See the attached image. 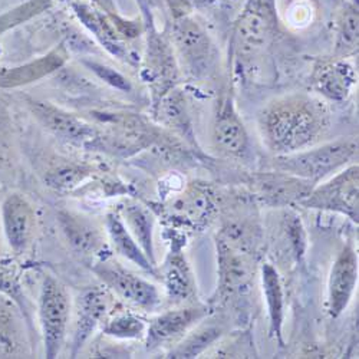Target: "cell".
<instances>
[{
    "instance_id": "9",
    "label": "cell",
    "mask_w": 359,
    "mask_h": 359,
    "mask_svg": "<svg viewBox=\"0 0 359 359\" xmlns=\"http://www.w3.org/2000/svg\"><path fill=\"white\" fill-rule=\"evenodd\" d=\"M212 140L215 148L224 157L242 160L249 154V134L234 107L231 95H226L219 102L217 112L215 115Z\"/></svg>"
},
{
    "instance_id": "2",
    "label": "cell",
    "mask_w": 359,
    "mask_h": 359,
    "mask_svg": "<svg viewBox=\"0 0 359 359\" xmlns=\"http://www.w3.org/2000/svg\"><path fill=\"white\" fill-rule=\"evenodd\" d=\"M356 158L358 140L355 137H344L334 141H322L292 154L276 156L273 165L278 171L318 184L355 163Z\"/></svg>"
},
{
    "instance_id": "17",
    "label": "cell",
    "mask_w": 359,
    "mask_h": 359,
    "mask_svg": "<svg viewBox=\"0 0 359 359\" xmlns=\"http://www.w3.org/2000/svg\"><path fill=\"white\" fill-rule=\"evenodd\" d=\"M34 112L39 121L55 135L69 141H91L95 137L94 128L82 119L43 102H34Z\"/></svg>"
},
{
    "instance_id": "26",
    "label": "cell",
    "mask_w": 359,
    "mask_h": 359,
    "mask_svg": "<svg viewBox=\"0 0 359 359\" xmlns=\"http://www.w3.org/2000/svg\"><path fill=\"white\" fill-rule=\"evenodd\" d=\"M358 50V6H348L338 22L335 53L346 57Z\"/></svg>"
},
{
    "instance_id": "5",
    "label": "cell",
    "mask_w": 359,
    "mask_h": 359,
    "mask_svg": "<svg viewBox=\"0 0 359 359\" xmlns=\"http://www.w3.org/2000/svg\"><path fill=\"white\" fill-rule=\"evenodd\" d=\"M358 180L359 167L352 163L322 183L315 184L299 204L312 210L339 213L358 223Z\"/></svg>"
},
{
    "instance_id": "6",
    "label": "cell",
    "mask_w": 359,
    "mask_h": 359,
    "mask_svg": "<svg viewBox=\"0 0 359 359\" xmlns=\"http://www.w3.org/2000/svg\"><path fill=\"white\" fill-rule=\"evenodd\" d=\"M172 42L193 78L208 74L215 64V45L204 27L191 16L177 18L172 25Z\"/></svg>"
},
{
    "instance_id": "28",
    "label": "cell",
    "mask_w": 359,
    "mask_h": 359,
    "mask_svg": "<svg viewBox=\"0 0 359 359\" xmlns=\"http://www.w3.org/2000/svg\"><path fill=\"white\" fill-rule=\"evenodd\" d=\"M0 292L6 294L11 301L13 299L20 308L22 313L26 311L25 297L22 296L18 272L12 263V259L4 255H0Z\"/></svg>"
},
{
    "instance_id": "22",
    "label": "cell",
    "mask_w": 359,
    "mask_h": 359,
    "mask_svg": "<svg viewBox=\"0 0 359 359\" xmlns=\"http://www.w3.org/2000/svg\"><path fill=\"white\" fill-rule=\"evenodd\" d=\"M223 335V329L213 323L196 325L183 339H180L175 346L167 353L168 358H197L204 351L210 348Z\"/></svg>"
},
{
    "instance_id": "8",
    "label": "cell",
    "mask_w": 359,
    "mask_h": 359,
    "mask_svg": "<svg viewBox=\"0 0 359 359\" xmlns=\"http://www.w3.org/2000/svg\"><path fill=\"white\" fill-rule=\"evenodd\" d=\"M207 315L208 311L205 306H187L171 309L153 318L147 325V349L157 351L165 346L175 345Z\"/></svg>"
},
{
    "instance_id": "30",
    "label": "cell",
    "mask_w": 359,
    "mask_h": 359,
    "mask_svg": "<svg viewBox=\"0 0 359 359\" xmlns=\"http://www.w3.org/2000/svg\"><path fill=\"white\" fill-rule=\"evenodd\" d=\"M85 65L91 69L97 76H100L101 79H104L105 82L112 85L114 88L121 89V91H130L131 89V83L128 82V79L119 72H116L102 64H97V62H91V61H85Z\"/></svg>"
},
{
    "instance_id": "7",
    "label": "cell",
    "mask_w": 359,
    "mask_h": 359,
    "mask_svg": "<svg viewBox=\"0 0 359 359\" xmlns=\"http://www.w3.org/2000/svg\"><path fill=\"white\" fill-rule=\"evenodd\" d=\"M93 271L109 290L142 311H154L161 304L156 285L127 271L119 263L101 262L94 266Z\"/></svg>"
},
{
    "instance_id": "25",
    "label": "cell",
    "mask_w": 359,
    "mask_h": 359,
    "mask_svg": "<svg viewBox=\"0 0 359 359\" xmlns=\"http://www.w3.org/2000/svg\"><path fill=\"white\" fill-rule=\"evenodd\" d=\"M212 208L213 203L208 190L203 187H193L178 201L175 212L182 215L189 223L196 224L205 222L212 213Z\"/></svg>"
},
{
    "instance_id": "4",
    "label": "cell",
    "mask_w": 359,
    "mask_h": 359,
    "mask_svg": "<svg viewBox=\"0 0 359 359\" xmlns=\"http://www.w3.org/2000/svg\"><path fill=\"white\" fill-rule=\"evenodd\" d=\"M38 315L45 355L46 358L53 359L61 353L68 337L71 297L64 285L52 275H46L42 282Z\"/></svg>"
},
{
    "instance_id": "21",
    "label": "cell",
    "mask_w": 359,
    "mask_h": 359,
    "mask_svg": "<svg viewBox=\"0 0 359 359\" xmlns=\"http://www.w3.org/2000/svg\"><path fill=\"white\" fill-rule=\"evenodd\" d=\"M123 219L148 257V260L156 266V256H154V243H153V230H154V217L151 212L148 210L140 203H128L124 207Z\"/></svg>"
},
{
    "instance_id": "13",
    "label": "cell",
    "mask_w": 359,
    "mask_h": 359,
    "mask_svg": "<svg viewBox=\"0 0 359 359\" xmlns=\"http://www.w3.org/2000/svg\"><path fill=\"white\" fill-rule=\"evenodd\" d=\"M217 262H219V282L215 301L229 299L234 293L248 286L252 278V264L242 248H237L226 238H217Z\"/></svg>"
},
{
    "instance_id": "24",
    "label": "cell",
    "mask_w": 359,
    "mask_h": 359,
    "mask_svg": "<svg viewBox=\"0 0 359 359\" xmlns=\"http://www.w3.org/2000/svg\"><path fill=\"white\" fill-rule=\"evenodd\" d=\"M59 223H61V227L69 243L78 252L91 255L93 252H97L102 248V238L98 230L85 222L82 217L62 213L59 216Z\"/></svg>"
},
{
    "instance_id": "15",
    "label": "cell",
    "mask_w": 359,
    "mask_h": 359,
    "mask_svg": "<svg viewBox=\"0 0 359 359\" xmlns=\"http://www.w3.org/2000/svg\"><path fill=\"white\" fill-rule=\"evenodd\" d=\"M255 186L266 203L280 205L290 203L299 204L311 193L315 184L276 170V172L257 175Z\"/></svg>"
},
{
    "instance_id": "1",
    "label": "cell",
    "mask_w": 359,
    "mask_h": 359,
    "mask_svg": "<svg viewBox=\"0 0 359 359\" xmlns=\"http://www.w3.org/2000/svg\"><path fill=\"white\" fill-rule=\"evenodd\" d=\"M263 145L275 156L313 147L331 131L332 115L325 100L290 94L269 102L257 118Z\"/></svg>"
},
{
    "instance_id": "14",
    "label": "cell",
    "mask_w": 359,
    "mask_h": 359,
    "mask_svg": "<svg viewBox=\"0 0 359 359\" xmlns=\"http://www.w3.org/2000/svg\"><path fill=\"white\" fill-rule=\"evenodd\" d=\"M312 85L322 98L344 102L356 85V71L345 57L322 61L313 69Z\"/></svg>"
},
{
    "instance_id": "29",
    "label": "cell",
    "mask_w": 359,
    "mask_h": 359,
    "mask_svg": "<svg viewBox=\"0 0 359 359\" xmlns=\"http://www.w3.org/2000/svg\"><path fill=\"white\" fill-rule=\"evenodd\" d=\"M86 175V171L79 168V167H64L59 168L57 171L52 172L48 178L49 186L57 190H71L72 187L78 186V183H81L83 177Z\"/></svg>"
},
{
    "instance_id": "3",
    "label": "cell",
    "mask_w": 359,
    "mask_h": 359,
    "mask_svg": "<svg viewBox=\"0 0 359 359\" xmlns=\"http://www.w3.org/2000/svg\"><path fill=\"white\" fill-rule=\"evenodd\" d=\"M278 29L276 0H249L236 20L231 45L237 59L248 61L264 50Z\"/></svg>"
},
{
    "instance_id": "12",
    "label": "cell",
    "mask_w": 359,
    "mask_h": 359,
    "mask_svg": "<svg viewBox=\"0 0 359 359\" xmlns=\"http://www.w3.org/2000/svg\"><path fill=\"white\" fill-rule=\"evenodd\" d=\"M111 299L109 292L101 287H89L79 294L72 337V358L78 355L85 342L91 338L97 326L104 323L111 306Z\"/></svg>"
},
{
    "instance_id": "16",
    "label": "cell",
    "mask_w": 359,
    "mask_h": 359,
    "mask_svg": "<svg viewBox=\"0 0 359 359\" xmlns=\"http://www.w3.org/2000/svg\"><path fill=\"white\" fill-rule=\"evenodd\" d=\"M262 289L267 305L269 334L280 345L283 341V322H285V290L282 279L276 267L272 263L262 264Z\"/></svg>"
},
{
    "instance_id": "18",
    "label": "cell",
    "mask_w": 359,
    "mask_h": 359,
    "mask_svg": "<svg viewBox=\"0 0 359 359\" xmlns=\"http://www.w3.org/2000/svg\"><path fill=\"white\" fill-rule=\"evenodd\" d=\"M105 227L109 236L111 245L119 256H123L131 263L137 264L144 272L156 275V266L148 260L134 236L128 230L121 215L118 212L108 213L105 219Z\"/></svg>"
},
{
    "instance_id": "11",
    "label": "cell",
    "mask_w": 359,
    "mask_h": 359,
    "mask_svg": "<svg viewBox=\"0 0 359 359\" xmlns=\"http://www.w3.org/2000/svg\"><path fill=\"white\" fill-rule=\"evenodd\" d=\"M35 210L23 194L12 193L2 203V226L6 242L15 255L25 253L35 237Z\"/></svg>"
},
{
    "instance_id": "23",
    "label": "cell",
    "mask_w": 359,
    "mask_h": 359,
    "mask_svg": "<svg viewBox=\"0 0 359 359\" xmlns=\"http://www.w3.org/2000/svg\"><path fill=\"white\" fill-rule=\"evenodd\" d=\"M158 114L160 119L165 126L182 134L190 142H194L193 127L187 112L186 101L178 89L172 88L160 98Z\"/></svg>"
},
{
    "instance_id": "27",
    "label": "cell",
    "mask_w": 359,
    "mask_h": 359,
    "mask_svg": "<svg viewBox=\"0 0 359 359\" xmlns=\"http://www.w3.org/2000/svg\"><path fill=\"white\" fill-rule=\"evenodd\" d=\"M102 332L118 339H141L145 337L147 323L133 313H118L105 322Z\"/></svg>"
},
{
    "instance_id": "20",
    "label": "cell",
    "mask_w": 359,
    "mask_h": 359,
    "mask_svg": "<svg viewBox=\"0 0 359 359\" xmlns=\"http://www.w3.org/2000/svg\"><path fill=\"white\" fill-rule=\"evenodd\" d=\"M25 334L18 312L8 299H0V358H20L26 355Z\"/></svg>"
},
{
    "instance_id": "10",
    "label": "cell",
    "mask_w": 359,
    "mask_h": 359,
    "mask_svg": "<svg viewBox=\"0 0 359 359\" xmlns=\"http://www.w3.org/2000/svg\"><path fill=\"white\" fill-rule=\"evenodd\" d=\"M358 283V255L349 242L338 253L327 279V312L331 318H339L351 304Z\"/></svg>"
},
{
    "instance_id": "19",
    "label": "cell",
    "mask_w": 359,
    "mask_h": 359,
    "mask_svg": "<svg viewBox=\"0 0 359 359\" xmlns=\"http://www.w3.org/2000/svg\"><path fill=\"white\" fill-rule=\"evenodd\" d=\"M164 282L168 296L174 302H184L196 293V282L191 269L180 250H172L165 263Z\"/></svg>"
}]
</instances>
